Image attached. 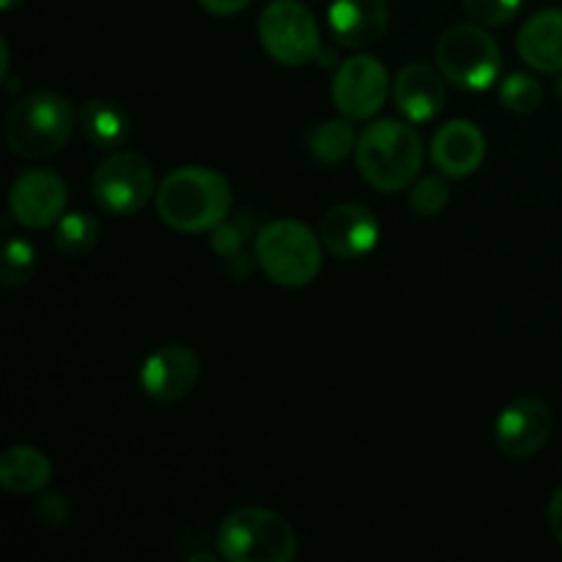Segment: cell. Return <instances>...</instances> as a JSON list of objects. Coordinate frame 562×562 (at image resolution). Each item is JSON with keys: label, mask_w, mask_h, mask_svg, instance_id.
Segmentation results:
<instances>
[{"label": "cell", "mask_w": 562, "mask_h": 562, "mask_svg": "<svg viewBox=\"0 0 562 562\" xmlns=\"http://www.w3.org/2000/svg\"><path fill=\"white\" fill-rule=\"evenodd\" d=\"M9 66H11L9 42H5V38H0V77H3V82L9 80Z\"/></svg>", "instance_id": "31"}, {"label": "cell", "mask_w": 562, "mask_h": 562, "mask_svg": "<svg viewBox=\"0 0 562 562\" xmlns=\"http://www.w3.org/2000/svg\"><path fill=\"white\" fill-rule=\"evenodd\" d=\"M99 234H102V225H99V220L93 214H64L58 220V225H55V250L66 258H86L99 245Z\"/></svg>", "instance_id": "21"}, {"label": "cell", "mask_w": 562, "mask_h": 562, "mask_svg": "<svg viewBox=\"0 0 562 562\" xmlns=\"http://www.w3.org/2000/svg\"><path fill=\"white\" fill-rule=\"evenodd\" d=\"M379 234L382 228H379L376 214L360 203H338L324 214L318 225L324 250L338 261L366 258L368 252L376 250Z\"/></svg>", "instance_id": "13"}, {"label": "cell", "mask_w": 562, "mask_h": 562, "mask_svg": "<svg viewBox=\"0 0 562 562\" xmlns=\"http://www.w3.org/2000/svg\"><path fill=\"white\" fill-rule=\"evenodd\" d=\"M519 58L541 75L562 71V9L536 11L516 36Z\"/></svg>", "instance_id": "17"}, {"label": "cell", "mask_w": 562, "mask_h": 562, "mask_svg": "<svg viewBox=\"0 0 562 562\" xmlns=\"http://www.w3.org/2000/svg\"><path fill=\"white\" fill-rule=\"evenodd\" d=\"M450 203L448 176H423L409 187V206L420 217H434Z\"/></svg>", "instance_id": "24"}, {"label": "cell", "mask_w": 562, "mask_h": 562, "mask_svg": "<svg viewBox=\"0 0 562 562\" xmlns=\"http://www.w3.org/2000/svg\"><path fill=\"white\" fill-rule=\"evenodd\" d=\"M49 477H53V464L38 448L14 445L0 456V486L14 497L42 494Z\"/></svg>", "instance_id": "18"}, {"label": "cell", "mask_w": 562, "mask_h": 562, "mask_svg": "<svg viewBox=\"0 0 562 562\" xmlns=\"http://www.w3.org/2000/svg\"><path fill=\"white\" fill-rule=\"evenodd\" d=\"M252 256L274 285L302 289L322 272L324 245L322 236L300 220H272L256 231Z\"/></svg>", "instance_id": "4"}, {"label": "cell", "mask_w": 562, "mask_h": 562, "mask_svg": "<svg viewBox=\"0 0 562 562\" xmlns=\"http://www.w3.org/2000/svg\"><path fill=\"white\" fill-rule=\"evenodd\" d=\"M157 214L179 234H212L234 209V190L223 173L203 165H184L159 184Z\"/></svg>", "instance_id": "1"}, {"label": "cell", "mask_w": 562, "mask_h": 562, "mask_svg": "<svg viewBox=\"0 0 562 562\" xmlns=\"http://www.w3.org/2000/svg\"><path fill=\"white\" fill-rule=\"evenodd\" d=\"M549 437H552V412L538 398L510 401L494 423L497 448L510 459H530L541 453Z\"/></svg>", "instance_id": "12"}, {"label": "cell", "mask_w": 562, "mask_h": 562, "mask_svg": "<svg viewBox=\"0 0 562 562\" xmlns=\"http://www.w3.org/2000/svg\"><path fill=\"white\" fill-rule=\"evenodd\" d=\"M33 274H36V247L22 236L5 241L0 256V283L5 289H22L31 283Z\"/></svg>", "instance_id": "22"}, {"label": "cell", "mask_w": 562, "mask_h": 562, "mask_svg": "<svg viewBox=\"0 0 562 562\" xmlns=\"http://www.w3.org/2000/svg\"><path fill=\"white\" fill-rule=\"evenodd\" d=\"M305 148L316 162L340 165L357 148V132L351 119L318 121L305 132Z\"/></svg>", "instance_id": "20"}, {"label": "cell", "mask_w": 562, "mask_h": 562, "mask_svg": "<svg viewBox=\"0 0 562 562\" xmlns=\"http://www.w3.org/2000/svg\"><path fill=\"white\" fill-rule=\"evenodd\" d=\"M80 124L66 97L53 91H33L16 99L5 113V143L16 157L44 159L58 154Z\"/></svg>", "instance_id": "3"}, {"label": "cell", "mask_w": 562, "mask_h": 562, "mask_svg": "<svg viewBox=\"0 0 562 562\" xmlns=\"http://www.w3.org/2000/svg\"><path fill=\"white\" fill-rule=\"evenodd\" d=\"M547 519H549V530H552V536L558 538L562 547V486L552 494V499H549Z\"/></svg>", "instance_id": "29"}, {"label": "cell", "mask_w": 562, "mask_h": 562, "mask_svg": "<svg viewBox=\"0 0 562 562\" xmlns=\"http://www.w3.org/2000/svg\"><path fill=\"white\" fill-rule=\"evenodd\" d=\"M554 91H558V97L562 99V71H560V77H558V82H554Z\"/></svg>", "instance_id": "33"}, {"label": "cell", "mask_w": 562, "mask_h": 562, "mask_svg": "<svg viewBox=\"0 0 562 562\" xmlns=\"http://www.w3.org/2000/svg\"><path fill=\"white\" fill-rule=\"evenodd\" d=\"M423 159L426 146L412 121H373L357 137V170L379 192L409 190L420 176Z\"/></svg>", "instance_id": "2"}, {"label": "cell", "mask_w": 562, "mask_h": 562, "mask_svg": "<svg viewBox=\"0 0 562 562\" xmlns=\"http://www.w3.org/2000/svg\"><path fill=\"white\" fill-rule=\"evenodd\" d=\"M69 203V187L55 170L31 168L22 170L9 190L11 217L31 231H44L58 225Z\"/></svg>", "instance_id": "10"}, {"label": "cell", "mask_w": 562, "mask_h": 562, "mask_svg": "<svg viewBox=\"0 0 562 562\" xmlns=\"http://www.w3.org/2000/svg\"><path fill=\"white\" fill-rule=\"evenodd\" d=\"M217 549L228 562H291L296 558V532L274 510L247 505L225 516Z\"/></svg>", "instance_id": "5"}, {"label": "cell", "mask_w": 562, "mask_h": 562, "mask_svg": "<svg viewBox=\"0 0 562 562\" xmlns=\"http://www.w3.org/2000/svg\"><path fill=\"white\" fill-rule=\"evenodd\" d=\"M486 159V135L477 124L467 119L448 121L439 126L431 140V162L448 179H467Z\"/></svg>", "instance_id": "15"}, {"label": "cell", "mask_w": 562, "mask_h": 562, "mask_svg": "<svg viewBox=\"0 0 562 562\" xmlns=\"http://www.w3.org/2000/svg\"><path fill=\"white\" fill-rule=\"evenodd\" d=\"M201 379V357L190 346L170 344L146 357L140 368V387L157 404L187 398Z\"/></svg>", "instance_id": "11"}, {"label": "cell", "mask_w": 562, "mask_h": 562, "mask_svg": "<svg viewBox=\"0 0 562 562\" xmlns=\"http://www.w3.org/2000/svg\"><path fill=\"white\" fill-rule=\"evenodd\" d=\"M258 42L280 66H307L322 58V27L300 0H272L258 16Z\"/></svg>", "instance_id": "7"}, {"label": "cell", "mask_w": 562, "mask_h": 562, "mask_svg": "<svg viewBox=\"0 0 562 562\" xmlns=\"http://www.w3.org/2000/svg\"><path fill=\"white\" fill-rule=\"evenodd\" d=\"M80 130L93 148L119 151L132 137V115L113 99H88L80 108Z\"/></svg>", "instance_id": "19"}, {"label": "cell", "mask_w": 562, "mask_h": 562, "mask_svg": "<svg viewBox=\"0 0 562 562\" xmlns=\"http://www.w3.org/2000/svg\"><path fill=\"white\" fill-rule=\"evenodd\" d=\"M521 0H464V11L483 27H503L516 20Z\"/></svg>", "instance_id": "26"}, {"label": "cell", "mask_w": 562, "mask_h": 562, "mask_svg": "<svg viewBox=\"0 0 562 562\" xmlns=\"http://www.w3.org/2000/svg\"><path fill=\"white\" fill-rule=\"evenodd\" d=\"M20 3H22V0H0V9H3V11H14Z\"/></svg>", "instance_id": "32"}, {"label": "cell", "mask_w": 562, "mask_h": 562, "mask_svg": "<svg viewBox=\"0 0 562 562\" xmlns=\"http://www.w3.org/2000/svg\"><path fill=\"white\" fill-rule=\"evenodd\" d=\"M327 25L340 47L366 49L387 33L390 3L387 0H333Z\"/></svg>", "instance_id": "14"}, {"label": "cell", "mask_w": 562, "mask_h": 562, "mask_svg": "<svg viewBox=\"0 0 562 562\" xmlns=\"http://www.w3.org/2000/svg\"><path fill=\"white\" fill-rule=\"evenodd\" d=\"M499 102L516 115H530L541 108L543 102V86L532 75L525 71H514L499 82Z\"/></svg>", "instance_id": "23"}, {"label": "cell", "mask_w": 562, "mask_h": 562, "mask_svg": "<svg viewBox=\"0 0 562 562\" xmlns=\"http://www.w3.org/2000/svg\"><path fill=\"white\" fill-rule=\"evenodd\" d=\"M225 269H228L231 278H247L252 269V261L245 256V252H236V256L228 258V267Z\"/></svg>", "instance_id": "30"}, {"label": "cell", "mask_w": 562, "mask_h": 562, "mask_svg": "<svg viewBox=\"0 0 562 562\" xmlns=\"http://www.w3.org/2000/svg\"><path fill=\"white\" fill-rule=\"evenodd\" d=\"M157 173L154 165L137 151H110L91 176V195L102 212L126 217L137 214L157 198Z\"/></svg>", "instance_id": "8"}, {"label": "cell", "mask_w": 562, "mask_h": 562, "mask_svg": "<svg viewBox=\"0 0 562 562\" xmlns=\"http://www.w3.org/2000/svg\"><path fill=\"white\" fill-rule=\"evenodd\" d=\"M71 508L69 499L58 492H42L36 503V519L42 521L44 527H64L69 521Z\"/></svg>", "instance_id": "27"}, {"label": "cell", "mask_w": 562, "mask_h": 562, "mask_svg": "<svg viewBox=\"0 0 562 562\" xmlns=\"http://www.w3.org/2000/svg\"><path fill=\"white\" fill-rule=\"evenodd\" d=\"M437 66L450 86L461 91H486L499 80L503 53L486 27L477 22H461L439 36Z\"/></svg>", "instance_id": "6"}, {"label": "cell", "mask_w": 562, "mask_h": 562, "mask_svg": "<svg viewBox=\"0 0 562 562\" xmlns=\"http://www.w3.org/2000/svg\"><path fill=\"white\" fill-rule=\"evenodd\" d=\"M445 75L439 66L428 64H406L395 75L393 82V102L398 113L412 124H426L434 121L445 110Z\"/></svg>", "instance_id": "16"}, {"label": "cell", "mask_w": 562, "mask_h": 562, "mask_svg": "<svg viewBox=\"0 0 562 562\" xmlns=\"http://www.w3.org/2000/svg\"><path fill=\"white\" fill-rule=\"evenodd\" d=\"M390 75L373 55H351L333 77V102L351 121H371L390 97Z\"/></svg>", "instance_id": "9"}, {"label": "cell", "mask_w": 562, "mask_h": 562, "mask_svg": "<svg viewBox=\"0 0 562 562\" xmlns=\"http://www.w3.org/2000/svg\"><path fill=\"white\" fill-rule=\"evenodd\" d=\"M198 3H201L212 16H234L239 14L241 9H247L252 0H198Z\"/></svg>", "instance_id": "28"}, {"label": "cell", "mask_w": 562, "mask_h": 562, "mask_svg": "<svg viewBox=\"0 0 562 562\" xmlns=\"http://www.w3.org/2000/svg\"><path fill=\"white\" fill-rule=\"evenodd\" d=\"M250 234H252V214L250 212L236 214V217H231L228 214V217H225L223 223L212 231V250L223 258L236 256V252H241V247H245L247 236Z\"/></svg>", "instance_id": "25"}]
</instances>
